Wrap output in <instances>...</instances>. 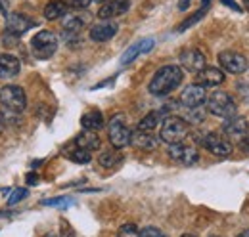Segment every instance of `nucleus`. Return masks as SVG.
Listing matches in <instances>:
<instances>
[{
	"label": "nucleus",
	"instance_id": "b1692460",
	"mask_svg": "<svg viewBox=\"0 0 249 237\" xmlns=\"http://www.w3.org/2000/svg\"><path fill=\"white\" fill-rule=\"evenodd\" d=\"M98 163L104 169H115L119 163H123V155L119 151H104V153H100Z\"/></svg>",
	"mask_w": 249,
	"mask_h": 237
},
{
	"label": "nucleus",
	"instance_id": "7c9ffc66",
	"mask_svg": "<svg viewBox=\"0 0 249 237\" xmlns=\"http://www.w3.org/2000/svg\"><path fill=\"white\" fill-rule=\"evenodd\" d=\"M92 2H94V0H65V4H67V6H71V8H77V10L89 8Z\"/></svg>",
	"mask_w": 249,
	"mask_h": 237
},
{
	"label": "nucleus",
	"instance_id": "4c0bfd02",
	"mask_svg": "<svg viewBox=\"0 0 249 237\" xmlns=\"http://www.w3.org/2000/svg\"><path fill=\"white\" fill-rule=\"evenodd\" d=\"M242 148L249 151V138H244V140H242Z\"/></svg>",
	"mask_w": 249,
	"mask_h": 237
},
{
	"label": "nucleus",
	"instance_id": "412c9836",
	"mask_svg": "<svg viewBox=\"0 0 249 237\" xmlns=\"http://www.w3.org/2000/svg\"><path fill=\"white\" fill-rule=\"evenodd\" d=\"M165 115H167V111H165V107L163 109H159V111H152V113H148L146 117L142 118L140 122H138V130H146V132H152L154 128H156L159 122H163L165 120Z\"/></svg>",
	"mask_w": 249,
	"mask_h": 237
},
{
	"label": "nucleus",
	"instance_id": "ea45409f",
	"mask_svg": "<svg viewBox=\"0 0 249 237\" xmlns=\"http://www.w3.org/2000/svg\"><path fill=\"white\" fill-rule=\"evenodd\" d=\"M242 4H244V8L249 12V0H242Z\"/></svg>",
	"mask_w": 249,
	"mask_h": 237
},
{
	"label": "nucleus",
	"instance_id": "9b49d317",
	"mask_svg": "<svg viewBox=\"0 0 249 237\" xmlns=\"http://www.w3.org/2000/svg\"><path fill=\"white\" fill-rule=\"evenodd\" d=\"M180 65L190 71V73H199L201 69H205V56H203V52L201 50H197V48H186V50H182L180 52Z\"/></svg>",
	"mask_w": 249,
	"mask_h": 237
},
{
	"label": "nucleus",
	"instance_id": "4468645a",
	"mask_svg": "<svg viewBox=\"0 0 249 237\" xmlns=\"http://www.w3.org/2000/svg\"><path fill=\"white\" fill-rule=\"evenodd\" d=\"M130 8V0H106L102 2L100 10H98V17L100 19H113L119 17L128 12Z\"/></svg>",
	"mask_w": 249,
	"mask_h": 237
},
{
	"label": "nucleus",
	"instance_id": "49530a36",
	"mask_svg": "<svg viewBox=\"0 0 249 237\" xmlns=\"http://www.w3.org/2000/svg\"><path fill=\"white\" fill-rule=\"evenodd\" d=\"M213 237H215V236H213Z\"/></svg>",
	"mask_w": 249,
	"mask_h": 237
},
{
	"label": "nucleus",
	"instance_id": "473e14b6",
	"mask_svg": "<svg viewBox=\"0 0 249 237\" xmlns=\"http://www.w3.org/2000/svg\"><path fill=\"white\" fill-rule=\"evenodd\" d=\"M236 88H238L240 96H242V102H249V85L248 83H238Z\"/></svg>",
	"mask_w": 249,
	"mask_h": 237
},
{
	"label": "nucleus",
	"instance_id": "39448f33",
	"mask_svg": "<svg viewBox=\"0 0 249 237\" xmlns=\"http://www.w3.org/2000/svg\"><path fill=\"white\" fill-rule=\"evenodd\" d=\"M0 103L14 111V113H21L25 111L27 107V96L21 86H16V85H8V86H2L0 88Z\"/></svg>",
	"mask_w": 249,
	"mask_h": 237
},
{
	"label": "nucleus",
	"instance_id": "0eeeda50",
	"mask_svg": "<svg viewBox=\"0 0 249 237\" xmlns=\"http://www.w3.org/2000/svg\"><path fill=\"white\" fill-rule=\"evenodd\" d=\"M218 63L226 73L232 75H242L249 69V61L244 54L234 52V50H224L218 54Z\"/></svg>",
	"mask_w": 249,
	"mask_h": 237
},
{
	"label": "nucleus",
	"instance_id": "5701e85b",
	"mask_svg": "<svg viewBox=\"0 0 249 237\" xmlns=\"http://www.w3.org/2000/svg\"><path fill=\"white\" fill-rule=\"evenodd\" d=\"M209 4H211V0H203V2H201V8H199V10H197L194 16L186 17V19H184V21H182V23L177 27V33H184V31L190 29L192 25H196V23H197V21H199V19H201L205 14H207V10H209Z\"/></svg>",
	"mask_w": 249,
	"mask_h": 237
},
{
	"label": "nucleus",
	"instance_id": "2f4dec72",
	"mask_svg": "<svg viewBox=\"0 0 249 237\" xmlns=\"http://www.w3.org/2000/svg\"><path fill=\"white\" fill-rule=\"evenodd\" d=\"M140 237H167L161 230H157V228H144L142 232H140Z\"/></svg>",
	"mask_w": 249,
	"mask_h": 237
},
{
	"label": "nucleus",
	"instance_id": "9d476101",
	"mask_svg": "<svg viewBox=\"0 0 249 237\" xmlns=\"http://www.w3.org/2000/svg\"><path fill=\"white\" fill-rule=\"evenodd\" d=\"M205 102H207V90L199 83L188 85L180 94V103L184 107H197V105H203Z\"/></svg>",
	"mask_w": 249,
	"mask_h": 237
},
{
	"label": "nucleus",
	"instance_id": "cd10ccee",
	"mask_svg": "<svg viewBox=\"0 0 249 237\" xmlns=\"http://www.w3.org/2000/svg\"><path fill=\"white\" fill-rule=\"evenodd\" d=\"M197 159H199L197 149L186 146V148H184V153H182L180 163H182V165H186V167H192V165H196V163H197Z\"/></svg>",
	"mask_w": 249,
	"mask_h": 237
},
{
	"label": "nucleus",
	"instance_id": "7ed1b4c3",
	"mask_svg": "<svg viewBox=\"0 0 249 237\" xmlns=\"http://www.w3.org/2000/svg\"><path fill=\"white\" fill-rule=\"evenodd\" d=\"M207 111L213 113V115H217V117L230 118V117H236L238 105H236L234 98L228 92L217 90L211 96H207Z\"/></svg>",
	"mask_w": 249,
	"mask_h": 237
},
{
	"label": "nucleus",
	"instance_id": "393cba45",
	"mask_svg": "<svg viewBox=\"0 0 249 237\" xmlns=\"http://www.w3.org/2000/svg\"><path fill=\"white\" fill-rule=\"evenodd\" d=\"M65 157H67L69 161H73V163H79V165H87V163H90V159H92L90 151H85V149H79V148H75L73 151H67Z\"/></svg>",
	"mask_w": 249,
	"mask_h": 237
},
{
	"label": "nucleus",
	"instance_id": "ddd939ff",
	"mask_svg": "<svg viewBox=\"0 0 249 237\" xmlns=\"http://www.w3.org/2000/svg\"><path fill=\"white\" fill-rule=\"evenodd\" d=\"M117 31H119L117 23H113L109 19H102L100 23H96V25L90 27L89 36H90V40H94V42H107V40H111L117 34Z\"/></svg>",
	"mask_w": 249,
	"mask_h": 237
},
{
	"label": "nucleus",
	"instance_id": "c03bdc74",
	"mask_svg": "<svg viewBox=\"0 0 249 237\" xmlns=\"http://www.w3.org/2000/svg\"><path fill=\"white\" fill-rule=\"evenodd\" d=\"M94 2H106V0H94Z\"/></svg>",
	"mask_w": 249,
	"mask_h": 237
},
{
	"label": "nucleus",
	"instance_id": "f8f14e48",
	"mask_svg": "<svg viewBox=\"0 0 249 237\" xmlns=\"http://www.w3.org/2000/svg\"><path fill=\"white\" fill-rule=\"evenodd\" d=\"M222 132H224L228 138H232V140H244V138H248V134H249V124L244 117L224 118V122H222Z\"/></svg>",
	"mask_w": 249,
	"mask_h": 237
},
{
	"label": "nucleus",
	"instance_id": "a18cd8bd",
	"mask_svg": "<svg viewBox=\"0 0 249 237\" xmlns=\"http://www.w3.org/2000/svg\"><path fill=\"white\" fill-rule=\"evenodd\" d=\"M0 122H2V118H0Z\"/></svg>",
	"mask_w": 249,
	"mask_h": 237
},
{
	"label": "nucleus",
	"instance_id": "a211bd4d",
	"mask_svg": "<svg viewBox=\"0 0 249 237\" xmlns=\"http://www.w3.org/2000/svg\"><path fill=\"white\" fill-rule=\"evenodd\" d=\"M21 63L19 59L12 54H2L0 56V79H14L19 75Z\"/></svg>",
	"mask_w": 249,
	"mask_h": 237
},
{
	"label": "nucleus",
	"instance_id": "6ab92c4d",
	"mask_svg": "<svg viewBox=\"0 0 249 237\" xmlns=\"http://www.w3.org/2000/svg\"><path fill=\"white\" fill-rule=\"evenodd\" d=\"M100 146H102V142L92 130H83L75 138V148L85 149V151H96V149H100Z\"/></svg>",
	"mask_w": 249,
	"mask_h": 237
},
{
	"label": "nucleus",
	"instance_id": "aec40b11",
	"mask_svg": "<svg viewBox=\"0 0 249 237\" xmlns=\"http://www.w3.org/2000/svg\"><path fill=\"white\" fill-rule=\"evenodd\" d=\"M104 115H102V111H98V109H92V111H89V113H85L83 117H81V124H83V128L85 130H100V128H104Z\"/></svg>",
	"mask_w": 249,
	"mask_h": 237
},
{
	"label": "nucleus",
	"instance_id": "a19ab883",
	"mask_svg": "<svg viewBox=\"0 0 249 237\" xmlns=\"http://www.w3.org/2000/svg\"><path fill=\"white\" fill-rule=\"evenodd\" d=\"M63 237H75V236H73L71 232H65V236H63Z\"/></svg>",
	"mask_w": 249,
	"mask_h": 237
},
{
	"label": "nucleus",
	"instance_id": "f3484780",
	"mask_svg": "<svg viewBox=\"0 0 249 237\" xmlns=\"http://www.w3.org/2000/svg\"><path fill=\"white\" fill-rule=\"evenodd\" d=\"M130 144L136 149H142V151H154L159 146V140L152 132H146V130H136L132 132L130 136Z\"/></svg>",
	"mask_w": 249,
	"mask_h": 237
},
{
	"label": "nucleus",
	"instance_id": "4be33fe9",
	"mask_svg": "<svg viewBox=\"0 0 249 237\" xmlns=\"http://www.w3.org/2000/svg\"><path fill=\"white\" fill-rule=\"evenodd\" d=\"M63 16H67V4L63 0H50L46 6H44V17L54 21V19H60Z\"/></svg>",
	"mask_w": 249,
	"mask_h": 237
},
{
	"label": "nucleus",
	"instance_id": "79ce46f5",
	"mask_svg": "<svg viewBox=\"0 0 249 237\" xmlns=\"http://www.w3.org/2000/svg\"><path fill=\"white\" fill-rule=\"evenodd\" d=\"M44 237H58V236H56V234H46Z\"/></svg>",
	"mask_w": 249,
	"mask_h": 237
},
{
	"label": "nucleus",
	"instance_id": "72a5a7b5",
	"mask_svg": "<svg viewBox=\"0 0 249 237\" xmlns=\"http://www.w3.org/2000/svg\"><path fill=\"white\" fill-rule=\"evenodd\" d=\"M8 8H10V0H0V14L4 17L8 16Z\"/></svg>",
	"mask_w": 249,
	"mask_h": 237
},
{
	"label": "nucleus",
	"instance_id": "6e6552de",
	"mask_svg": "<svg viewBox=\"0 0 249 237\" xmlns=\"http://www.w3.org/2000/svg\"><path fill=\"white\" fill-rule=\"evenodd\" d=\"M199 144L207 149L209 153L217 155V157H228L232 153V144L228 138L220 136L217 132H207L199 138Z\"/></svg>",
	"mask_w": 249,
	"mask_h": 237
},
{
	"label": "nucleus",
	"instance_id": "423d86ee",
	"mask_svg": "<svg viewBox=\"0 0 249 237\" xmlns=\"http://www.w3.org/2000/svg\"><path fill=\"white\" fill-rule=\"evenodd\" d=\"M107 134H109L111 146L115 149H123L130 144L132 132H130V128H128L126 122H124V115L119 113V115H115V117L109 120V124H107Z\"/></svg>",
	"mask_w": 249,
	"mask_h": 237
},
{
	"label": "nucleus",
	"instance_id": "f257e3e1",
	"mask_svg": "<svg viewBox=\"0 0 249 237\" xmlns=\"http://www.w3.org/2000/svg\"><path fill=\"white\" fill-rule=\"evenodd\" d=\"M182 79H184V73L178 65H163L152 77L148 90L154 96H167V94H171L173 90L180 86Z\"/></svg>",
	"mask_w": 249,
	"mask_h": 237
},
{
	"label": "nucleus",
	"instance_id": "37998d69",
	"mask_svg": "<svg viewBox=\"0 0 249 237\" xmlns=\"http://www.w3.org/2000/svg\"><path fill=\"white\" fill-rule=\"evenodd\" d=\"M182 237H196V236H192V234H184Z\"/></svg>",
	"mask_w": 249,
	"mask_h": 237
},
{
	"label": "nucleus",
	"instance_id": "f03ea898",
	"mask_svg": "<svg viewBox=\"0 0 249 237\" xmlns=\"http://www.w3.org/2000/svg\"><path fill=\"white\" fill-rule=\"evenodd\" d=\"M60 46L58 34L52 31H38L31 38V52L36 59H48L56 54Z\"/></svg>",
	"mask_w": 249,
	"mask_h": 237
},
{
	"label": "nucleus",
	"instance_id": "e433bc0d",
	"mask_svg": "<svg viewBox=\"0 0 249 237\" xmlns=\"http://www.w3.org/2000/svg\"><path fill=\"white\" fill-rule=\"evenodd\" d=\"M27 182H29V186H35L38 182V176L36 174H27Z\"/></svg>",
	"mask_w": 249,
	"mask_h": 237
},
{
	"label": "nucleus",
	"instance_id": "c85d7f7f",
	"mask_svg": "<svg viewBox=\"0 0 249 237\" xmlns=\"http://www.w3.org/2000/svg\"><path fill=\"white\" fill-rule=\"evenodd\" d=\"M27 195H29V191H27L25 187H18V189H14L12 195L8 197V205H16V203H19V201H23Z\"/></svg>",
	"mask_w": 249,
	"mask_h": 237
},
{
	"label": "nucleus",
	"instance_id": "dca6fc26",
	"mask_svg": "<svg viewBox=\"0 0 249 237\" xmlns=\"http://www.w3.org/2000/svg\"><path fill=\"white\" fill-rule=\"evenodd\" d=\"M197 83L205 88H213L224 83V71H220L217 67H205L197 73Z\"/></svg>",
	"mask_w": 249,
	"mask_h": 237
},
{
	"label": "nucleus",
	"instance_id": "2eb2a0df",
	"mask_svg": "<svg viewBox=\"0 0 249 237\" xmlns=\"http://www.w3.org/2000/svg\"><path fill=\"white\" fill-rule=\"evenodd\" d=\"M154 46H156V40L154 38H142V40L134 42L132 46H128L124 50V54L121 56V65H130L140 54H148Z\"/></svg>",
	"mask_w": 249,
	"mask_h": 237
},
{
	"label": "nucleus",
	"instance_id": "f704fd0d",
	"mask_svg": "<svg viewBox=\"0 0 249 237\" xmlns=\"http://www.w3.org/2000/svg\"><path fill=\"white\" fill-rule=\"evenodd\" d=\"M222 4H224V6H228V8H232V10H236V12H240V10H242V6H240V4H236L234 0H222Z\"/></svg>",
	"mask_w": 249,
	"mask_h": 237
},
{
	"label": "nucleus",
	"instance_id": "1a4fd4ad",
	"mask_svg": "<svg viewBox=\"0 0 249 237\" xmlns=\"http://www.w3.org/2000/svg\"><path fill=\"white\" fill-rule=\"evenodd\" d=\"M36 23L33 21L29 16H25V14H8L6 16V33L8 34H14L16 38L18 36H21L23 33H27V31L31 29V27H35Z\"/></svg>",
	"mask_w": 249,
	"mask_h": 237
},
{
	"label": "nucleus",
	"instance_id": "c9c22d12",
	"mask_svg": "<svg viewBox=\"0 0 249 237\" xmlns=\"http://www.w3.org/2000/svg\"><path fill=\"white\" fill-rule=\"evenodd\" d=\"M190 2H192V0H180V2H178V10H180V12H184V10H188Z\"/></svg>",
	"mask_w": 249,
	"mask_h": 237
},
{
	"label": "nucleus",
	"instance_id": "a878e982",
	"mask_svg": "<svg viewBox=\"0 0 249 237\" xmlns=\"http://www.w3.org/2000/svg\"><path fill=\"white\" fill-rule=\"evenodd\" d=\"M188 109V115H186V122H192V124H197V122H203V118H205V109L201 107V105H197V107H186Z\"/></svg>",
	"mask_w": 249,
	"mask_h": 237
},
{
	"label": "nucleus",
	"instance_id": "bb28decb",
	"mask_svg": "<svg viewBox=\"0 0 249 237\" xmlns=\"http://www.w3.org/2000/svg\"><path fill=\"white\" fill-rule=\"evenodd\" d=\"M75 201L71 199V197H54V199H44L42 201V205H46V207H58V208H67L71 207Z\"/></svg>",
	"mask_w": 249,
	"mask_h": 237
},
{
	"label": "nucleus",
	"instance_id": "58836bf2",
	"mask_svg": "<svg viewBox=\"0 0 249 237\" xmlns=\"http://www.w3.org/2000/svg\"><path fill=\"white\" fill-rule=\"evenodd\" d=\"M238 237H249V230H244L242 234H238Z\"/></svg>",
	"mask_w": 249,
	"mask_h": 237
},
{
	"label": "nucleus",
	"instance_id": "20e7f679",
	"mask_svg": "<svg viewBox=\"0 0 249 237\" xmlns=\"http://www.w3.org/2000/svg\"><path fill=\"white\" fill-rule=\"evenodd\" d=\"M190 132V124H188L184 118L180 117H167L161 124V132H159V138L165 142V144H178L182 142Z\"/></svg>",
	"mask_w": 249,
	"mask_h": 237
},
{
	"label": "nucleus",
	"instance_id": "c756f323",
	"mask_svg": "<svg viewBox=\"0 0 249 237\" xmlns=\"http://www.w3.org/2000/svg\"><path fill=\"white\" fill-rule=\"evenodd\" d=\"M117 236L119 237H140V230H138L134 224H124V226L119 228Z\"/></svg>",
	"mask_w": 249,
	"mask_h": 237
}]
</instances>
